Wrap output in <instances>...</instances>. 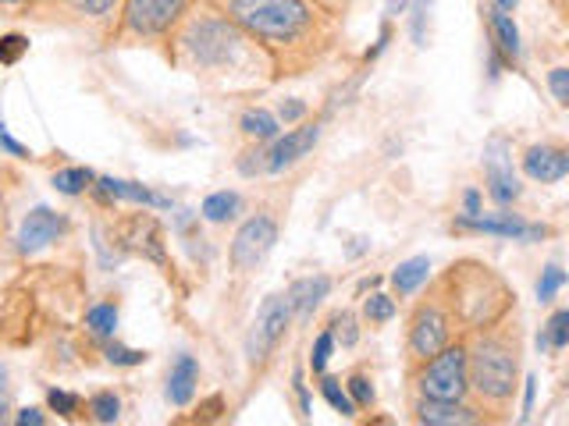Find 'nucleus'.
Returning a JSON list of instances; mask_svg holds the SVG:
<instances>
[{
  "mask_svg": "<svg viewBox=\"0 0 569 426\" xmlns=\"http://www.w3.org/2000/svg\"><path fill=\"white\" fill-rule=\"evenodd\" d=\"M271 60L278 75H303L332 51V19L313 0H211Z\"/></svg>",
  "mask_w": 569,
  "mask_h": 426,
  "instance_id": "1",
  "label": "nucleus"
},
{
  "mask_svg": "<svg viewBox=\"0 0 569 426\" xmlns=\"http://www.w3.org/2000/svg\"><path fill=\"white\" fill-rule=\"evenodd\" d=\"M175 29H178L175 33L178 65L192 75H203V79H214V75H224V79L228 75H249L260 57L267 60V54L257 43L217 8L211 14H186Z\"/></svg>",
  "mask_w": 569,
  "mask_h": 426,
  "instance_id": "2",
  "label": "nucleus"
},
{
  "mask_svg": "<svg viewBox=\"0 0 569 426\" xmlns=\"http://www.w3.org/2000/svg\"><path fill=\"white\" fill-rule=\"evenodd\" d=\"M470 388L491 405H505L516 391L520 377V341L509 334H484L473 348H467Z\"/></svg>",
  "mask_w": 569,
  "mask_h": 426,
  "instance_id": "3",
  "label": "nucleus"
},
{
  "mask_svg": "<svg viewBox=\"0 0 569 426\" xmlns=\"http://www.w3.org/2000/svg\"><path fill=\"white\" fill-rule=\"evenodd\" d=\"M416 388H421V394H427V399H448V402L467 399V391H470L467 345H445L431 359H424Z\"/></svg>",
  "mask_w": 569,
  "mask_h": 426,
  "instance_id": "4",
  "label": "nucleus"
},
{
  "mask_svg": "<svg viewBox=\"0 0 569 426\" xmlns=\"http://www.w3.org/2000/svg\"><path fill=\"white\" fill-rule=\"evenodd\" d=\"M289 324H292L289 299H284V295H267L260 302L257 316H253L249 334H246V362H249L253 370L264 367V362L275 356V348L284 338Z\"/></svg>",
  "mask_w": 569,
  "mask_h": 426,
  "instance_id": "5",
  "label": "nucleus"
},
{
  "mask_svg": "<svg viewBox=\"0 0 569 426\" xmlns=\"http://www.w3.org/2000/svg\"><path fill=\"white\" fill-rule=\"evenodd\" d=\"M189 14V0H125L122 33L136 40H160Z\"/></svg>",
  "mask_w": 569,
  "mask_h": 426,
  "instance_id": "6",
  "label": "nucleus"
},
{
  "mask_svg": "<svg viewBox=\"0 0 569 426\" xmlns=\"http://www.w3.org/2000/svg\"><path fill=\"white\" fill-rule=\"evenodd\" d=\"M275 242H278V221L267 210H260L235 232L228 260L238 273H249V270H257L267 256H271Z\"/></svg>",
  "mask_w": 569,
  "mask_h": 426,
  "instance_id": "7",
  "label": "nucleus"
},
{
  "mask_svg": "<svg viewBox=\"0 0 569 426\" xmlns=\"http://www.w3.org/2000/svg\"><path fill=\"white\" fill-rule=\"evenodd\" d=\"M484 178H488V195L499 206H513L523 195V186L513 171V146H509L505 135H491L484 143Z\"/></svg>",
  "mask_w": 569,
  "mask_h": 426,
  "instance_id": "8",
  "label": "nucleus"
},
{
  "mask_svg": "<svg viewBox=\"0 0 569 426\" xmlns=\"http://www.w3.org/2000/svg\"><path fill=\"white\" fill-rule=\"evenodd\" d=\"M456 232H481V235H499V238H513V242H542L548 235L545 224H531L523 217H513L505 213V206L499 213H462L456 217Z\"/></svg>",
  "mask_w": 569,
  "mask_h": 426,
  "instance_id": "9",
  "label": "nucleus"
},
{
  "mask_svg": "<svg viewBox=\"0 0 569 426\" xmlns=\"http://www.w3.org/2000/svg\"><path fill=\"white\" fill-rule=\"evenodd\" d=\"M448 324H453V320H448V313L438 302H424V306L413 313V324H410V356L424 362L438 352V348H445L448 334H453Z\"/></svg>",
  "mask_w": 569,
  "mask_h": 426,
  "instance_id": "10",
  "label": "nucleus"
},
{
  "mask_svg": "<svg viewBox=\"0 0 569 426\" xmlns=\"http://www.w3.org/2000/svg\"><path fill=\"white\" fill-rule=\"evenodd\" d=\"M317 139H321V121H310V125H299L295 132L271 139V146H264L267 175H278V171H284V167H292L303 157H310V149L317 146Z\"/></svg>",
  "mask_w": 569,
  "mask_h": 426,
  "instance_id": "11",
  "label": "nucleus"
},
{
  "mask_svg": "<svg viewBox=\"0 0 569 426\" xmlns=\"http://www.w3.org/2000/svg\"><path fill=\"white\" fill-rule=\"evenodd\" d=\"M68 232V217L57 213L51 206H36L29 210V217L22 221V232H19V249L22 253H40L47 249L51 242H57Z\"/></svg>",
  "mask_w": 569,
  "mask_h": 426,
  "instance_id": "12",
  "label": "nucleus"
},
{
  "mask_svg": "<svg viewBox=\"0 0 569 426\" xmlns=\"http://www.w3.org/2000/svg\"><path fill=\"white\" fill-rule=\"evenodd\" d=\"M413 419L427 426H473L484 423V413H477L467 402H448V399H427L421 394V402L413 405Z\"/></svg>",
  "mask_w": 569,
  "mask_h": 426,
  "instance_id": "13",
  "label": "nucleus"
},
{
  "mask_svg": "<svg viewBox=\"0 0 569 426\" xmlns=\"http://www.w3.org/2000/svg\"><path fill=\"white\" fill-rule=\"evenodd\" d=\"M89 192L97 195L100 203H114V200H129V203H143V206H154V210H168L171 200L168 195H160L154 189L140 186V181H125V178H97Z\"/></svg>",
  "mask_w": 569,
  "mask_h": 426,
  "instance_id": "14",
  "label": "nucleus"
},
{
  "mask_svg": "<svg viewBox=\"0 0 569 426\" xmlns=\"http://www.w3.org/2000/svg\"><path fill=\"white\" fill-rule=\"evenodd\" d=\"M523 175L542 186H556L569 175V154L562 146H531L523 154Z\"/></svg>",
  "mask_w": 569,
  "mask_h": 426,
  "instance_id": "15",
  "label": "nucleus"
},
{
  "mask_svg": "<svg viewBox=\"0 0 569 426\" xmlns=\"http://www.w3.org/2000/svg\"><path fill=\"white\" fill-rule=\"evenodd\" d=\"M484 22H488V33H491V47L502 54V60H505L509 68H520L523 43H520V29L513 22V14L499 11V8H488L484 11Z\"/></svg>",
  "mask_w": 569,
  "mask_h": 426,
  "instance_id": "16",
  "label": "nucleus"
},
{
  "mask_svg": "<svg viewBox=\"0 0 569 426\" xmlns=\"http://www.w3.org/2000/svg\"><path fill=\"white\" fill-rule=\"evenodd\" d=\"M327 292H332V278H327V273H310V278L292 281L289 292H284V299H289V310L299 320H310L313 310H317L321 302L327 299Z\"/></svg>",
  "mask_w": 569,
  "mask_h": 426,
  "instance_id": "17",
  "label": "nucleus"
},
{
  "mask_svg": "<svg viewBox=\"0 0 569 426\" xmlns=\"http://www.w3.org/2000/svg\"><path fill=\"white\" fill-rule=\"evenodd\" d=\"M197 384H200V362L182 352L171 362V373H168V402L189 405L192 394H197Z\"/></svg>",
  "mask_w": 569,
  "mask_h": 426,
  "instance_id": "18",
  "label": "nucleus"
},
{
  "mask_svg": "<svg viewBox=\"0 0 569 426\" xmlns=\"http://www.w3.org/2000/svg\"><path fill=\"white\" fill-rule=\"evenodd\" d=\"M427 278H431V260H427V256H413V260L399 264V267L392 270V288H395L399 299H406V295H413L416 288H421Z\"/></svg>",
  "mask_w": 569,
  "mask_h": 426,
  "instance_id": "19",
  "label": "nucleus"
},
{
  "mask_svg": "<svg viewBox=\"0 0 569 426\" xmlns=\"http://www.w3.org/2000/svg\"><path fill=\"white\" fill-rule=\"evenodd\" d=\"M238 128H243L246 139H257V143H271L278 139V117L271 111H264V107H249V111L243 114V121H238Z\"/></svg>",
  "mask_w": 569,
  "mask_h": 426,
  "instance_id": "20",
  "label": "nucleus"
},
{
  "mask_svg": "<svg viewBox=\"0 0 569 426\" xmlns=\"http://www.w3.org/2000/svg\"><path fill=\"white\" fill-rule=\"evenodd\" d=\"M238 206H243V200H238V192L221 189V192H211V195L203 200L200 217L211 221V224H228V221L238 217Z\"/></svg>",
  "mask_w": 569,
  "mask_h": 426,
  "instance_id": "21",
  "label": "nucleus"
},
{
  "mask_svg": "<svg viewBox=\"0 0 569 426\" xmlns=\"http://www.w3.org/2000/svg\"><path fill=\"white\" fill-rule=\"evenodd\" d=\"M566 345H569V310H556L542 327V334H537V348L542 352H562Z\"/></svg>",
  "mask_w": 569,
  "mask_h": 426,
  "instance_id": "22",
  "label": "nucleus"
},
{
  "mask_svg": "<svg viewBox=\"0 0 569 426\" xmlns=\"http://www.w3.org/2000/svg\"><path fill=\"white\" fill-rule=\"evenodd\" d=\"M93 181H97V175L89 171V167H62V171H54L51 186L62 195H82V192H89Z\"/></svg>",
  "mask_w": 569,
  "mask_h": 426,
  "instance_id": "23",
  "label": "nucleus"
},
{
  "mask_svg": "<svg viewBox=\"0 0 569 426\" xmlns=\"http://www.w3.org/2000/svg\"><path fill=\"white\" fill-rule=\"evenodd\" d=\"M86 327L97 334V338H114L118 330V306L114 302H97V306L86 310Z\"/></svg>",
  "mask_w": 569,
  "mask_h": 426,
  "instance_id": "24",
  "label": "nucleus"
},
{
  "mask_svg": "<svg viewBox=\"0 0 569 426\" xmlns=\"http://www.w3.org/2000/svg\"><path fill=\"white\" fill-rule=\"evenodd\" d=\"M321 377V394H324V402L335 408L338 416H356V405H353V399H349V391L342 388V380L338 377H327V373H317Z\"/></svg>",
  "mask_w": 569,
  "mask_h": 426,
  "instance_id": "25",
  "label": "nucleus"
},
{
  "mask_svg": "<svg viewBox=\"0 0 569 426\" xmlns=\"http://www.w3.org/2000/svg\"><path fill=\"white\" fill-rule=\"evenodd\" d=\"M89 416H93V423H118L122 419V399H118L114 391H97L93 399H89Z\"/></svg>",
  "mask_w": 569,
  "mask_h": 426,
  "instance_id": "26",
  "label": "nucleus"
},
{
  "mask_svg": "<svg viewBox=\"0 0 569 426\" xmlns=\"http://www.w3.org/2000/svg\"><path fill=\"white\" fill-rule=\"evenodd\" d=\"M103 356H108L111 367H143V362L149 359L143 348H129L122 341H114V338H103Z\"/></svg>",
  "mask_w": 569,
  "mask_h": 426,
  "instance_id": "27",
  "label": "nucleus"
},
{
  "mask_svg": "<svg viewBox=\"0 0 569 426\" xmlns=\"http://www.w3.org/2000/svg\"><path fill=\"white\" fill-rule=\"evenodd\" d=\"M566 284V270L559 264H548L542 270V278H537V302H551Z\"/></svg>",
  "mask_w": 569,
  "mask_h": 426,
  "instance_id": "28",
  "label": "nucleus"
},
{
  "mask_svg": "<svg viewBox=\"0 0 569 426\" xmlns=\"http://www.w3.org/2000/svg\"><path fill=\"white\" fill-rule=\"evenodd\" d=\"M47 405H51L62 419H75V416H79V408H82V399H79V394H71V391L51 388V391H47Z\"/></svg>",
  "mask_w": 569,
  "mask_h": 426,
  "instance_id": "29",
  "label": "nucleus"
},
{
  "mask_svg": "<svg viewBox=\"0 0 569 426\" xmlns=\"http://www.w3.org/2000/svg\"><path fill=\"white\" fill-rule=\"evenodd\" d=\"M332 338H335V345H342V348H353L356 345V338H359V330H356V316L353 313H335L332 316Z\"/></svg>",
  "mask_w": 569,
  "mask_h": 426,
  "instance_id": "30",
  "label": "nucleus"
},
{
  "mask_svg": "<svg viewBox=\"0 0 569 426\" xmlns=\"http://www.w3.org/2000/svg\"><path fill=\"white\" fill-rule=\"evenodd\" d=\"M235 167H238V175H243V178L267 175V154H264V143H257L253 149H246V154H238Z\"/></svg>",
  "mask_w": 569,
  "mask_h": 426,
  "instance_id": "31",
  "label": "nucleus"
},
{
  "mask_svg": "<svg viewBox=\"0 0 569 426\" xmlns=\"http://www.w3.org/2000/svg\"><path fill=\"white\" fill-rule=\"evenodd\" d=\"M29 54V36L22 33H8V36H0V65H19V60Z\"/></svg>",
  "mask_w": 569,
  "mask_h": 426,
  "instance_id": "32",
  "label": "nucleus"
},
{
  "mask_svg": "<svg viewBox=\"0 0 569 426\" xmlns=\"http://www.w3.org/2000/svg\"><path fill=\"white\" fill-rule=\"evenodd\" d=\"M332 352H335L332 330H321L317 341H313V348H310V370H313V373H324V370H327V359H332Z\"/></svg>",
  "mask_w": 569,
  "mask_h": 426,
  "instance_id": "33",
  "label": "nucleus"
},
{
  "mask_svg": "<svg viewBox=\"0 0 569 426\" xmlns=\"http://www.w3.org/2000/svg\"><path fill=\"white\" fill-rule=\"evenodd\" d=\"M364 313H367V320L370 324H388V320L395 316V299L392 295H370L367 302H364Z\"/></svg>",
  "mask_w": 569,
  "mask_h": 426,
  "instance_id": "34",
  "label": "nucleus"
},
{
  "mask_svg": "<svg viewBox=\"0 0 569 426\" xmlns=\"http://www.w3.org/2000/svg\"><path fill=\"white\" fill-rule=\"evenodd\" d=\"M122 4V0H75V11L82 14V19H93V22H108L114 8Z\"/></svg>",
  "mask_w": 569,
  "mask_h": 426,
  "instance_id": "35",
  "label": "nucleus"
},
{
  "mask_svg": "<svg viewBox=\"0 0 569 426\" xmlns=\"http://www.w3.org/2000/svg\"><path fill=\"white\" fill-rule=\"evenodd\" d=\"M346 391H349V399H353L356 408H370L373 405V384H370L364 373H353L346 380Z\"/></svg>",
  "mask_w": 569,
  "mask_h": 426,
  "instance_id": "36",
  "label": "nucleus"
},
{
  "mask_svg": "<svg viewBox=\"0 0 569 426\" xmlns=\"http://www.w3.org/2000/svg\"><path fill=\"white\" fill-rule=\"evenodd\" d=\"M548 86H551V93H556V103L566 107L569 103V68H551Z\"/></svg>",
  "mask_w": 569,
  "mask_h": 426,
  "instance_id": "37",
  "label": "nucleus"
},
{
  "mask_svg": "<svg viewBox=\"0 0 569 426\" xmlns=\"http://www.w3.org/2000/svg\"><path fill=\"white\" fill-rule=\"evenodd\" d=\"M0 154H8V157H14V160H29V157H33L19 139H11V135L4 132V125H0Z\"/></svg>",
  "mask_w": 569,
  "mask_h": 426,
  "instance_id": "38",
  "label": "nucleus"
},
{
  "mask_svg": "<svg viewBox=\"0 0 569 426\" xmlns=\"http://www.w3.org/2000/svg\"><path fill=\"white\" fill-rule=\"evenodd\" d=\"M388 43H392V25H381V36H378V43H373V51H367L364 54V60H367V65H370V60H378L381 54H384V47H388Z\"/></svg>",
  "mask_w": 569,
  "mask_h": 426,
  "instance_id": "39",
  "label": "nucleus"
},
{
  "mask_svg": "<svg viewBox=\"0 0 569 426\" xmlns=\"http://www.w3.org/2000/svg\"><path fill=\"white\" fill-rule=\"evenodd\" d=\"M14 423H19V426H43V423H47V416H43V408H33V405H29V408H19V416H14Z\"/></svg>",
  "mask_w": 569,
  "mask_h": 426,
  "instance_id": "40",
  "label": "nucleus"
},
{
  "mask_svg": "<svg viewBox=\"0 0 569 426\" xmlns=\"http://www.w3.org/2000/svg\"><path fill=\"white\" fill-rule=\"evenodd\" d=\"M11 413V388H8V370L0 367V423L8 419Z\"/></svg>",
  "mask_w": 569,
  "mask_h": 426,
  "instance_id": "41",
  "label": "nucleus"
},
{
  "mask_svg": "<svg viewBox=\"0 0 569 426\" xmlns=\"http://www.w3.org/2000/svg\"><path fill=\"white\" fill-rule=\"evenodd\" d=\"M278 114H281V121H299V117L306 114V103H299V100H289V103H284V100H281Z\"/></svg>",
  "mask_w": 569,
  "mask_h": 426,
  "instance_id": "42",
  "label": "nucleus"
},
{
  "mask_svg": "<svg viewBox=\"0 0 569 426\" xmlns=\"http://www.w3.org/2000/svg\"><path fill=\"white\" fill-rule=\"evenodd\" d=\"M292 388H295V394H299V408H303V416H310V391H306V384H303V370H295Z\"/></svg>",
  "mask_w": 569,
  "mask_h": 426,
  "instance_id": "43",
  "label": "nucleus"
},
{
  "mask_svg": "<svg viewBox=\"0 0 569 426\" xmlns=\"http://www.w3.org/2000/svg\"><path fill=\"white\" fill-rule=\"evenodd\" d=\"M481 192H477V189H467V192H462V206H467V213H481Z\"/></svg>",
  "mask_w": 569,
  "mask_h": 426,
  "instance_id": "44",
  "label": "nucleus"
},
{
  "mask_svg": "<svg viewBox=\"0 0 569 426\" xmlns=\"http://www.w3.org/2000/svg\"><path fill=\"white\" fill-rule=\"evenodd\" d=\"M406 8H410V0H388V4H384V14H388V19H399V14L406 11Z\"/></svg>",
  "mask_w": 569,
  "mask_h": 426,
  "instance_id": "45",
  "label": "nucleus"
},
{
  "mask_svg": "<svg viewBox=\"0 0 569 426\" xmlns=\"http://www.w3.org/2000/svg\"><path fill=\"white\" fill-rule=\"evenodd\" d=\"M531 408H534V377H527V399H523V419L531 416Z\"/></svg>",
  "mask_w": 569,
  "mask_h": 426,
  "instance_id": "46",
  "label": "nucleus"
},
{
  "mask_svg": "<svg viewBox=\"0 0 569 426\" xmlns=\"http://www.w3.org/2000/svg\"><path fill=\"white\" fill-rule=\"evenodd\" d=\"M520 4V0H491V8H499V11H513Z\"/></svg>",
  "mask_w": 569,
  "mask_h": 426,
  "instance_id": "47",
  "label": "nucleus"
},
{
  "mask_svg": "<svg viewBox=\"0 0 569 426\" xmlns=\"http://www.w3.org/2000/svg\"><path fill=\"white\" fill-rule=\"evenodd\" d=\"M381 278H367V281H359V292H370V288H378Z\"/></svg>",
  "mask_w": 569,
  "mask_h": 426,
  "instance_id": "48",
  "label": "nucleus"
},
{
  "mask_svg": "<svg viewBox=\"0 0 569 426\" xmlns=\"http://www.w3.org/2000/svg\"><path fill=\"white\" fill-rule=\"evenodd\" d=\"M25 4H33V0H0V8H25Z\"/></svg>",
  "mask_w": 569,
  "mask_h": 426,
  "instance_id": "49",
  "label": "nucleus"
},
{
  "mask_svg": "<svg viewBox=\"0 0 569 426\" xmlns=\"http://www.w3.org/2000/svg\"><path fill=\"white\" fill-rule=\"evenodd\" d=\"M431 4L434 0H416V8H424V11H431Z\"/></svg>",
  "mask_w": 569,
  "mask_h": 426,
  "instance_id": "50",
  "label": "nucleus"
}]
</instances>
